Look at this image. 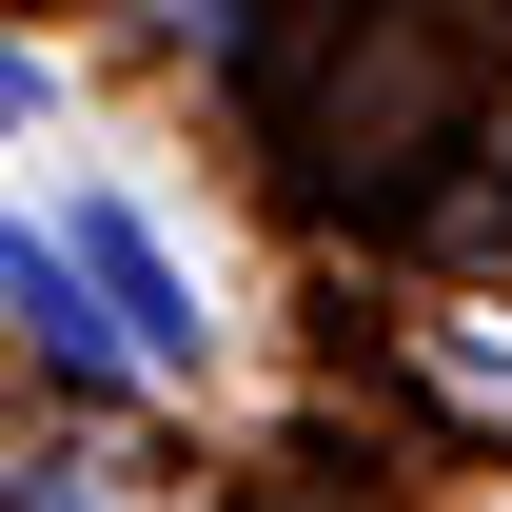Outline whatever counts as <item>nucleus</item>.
I'll list each match as a JSON object with an SVG mask.
<instances>
[{
  "label": "nucleus",
  "mask_w": 512,
  "mask_h": 512,
  "mask_svg": "<svg viewBox=\"0 0 512 512\" xmlns=\"http://www.w3.org/2000/svg\"><path fill=\"white\" fill-rule=\"evenodd\" d=\"M79 276L119 296V355H197V296H178V256L138 237V217H79Z\"/></svg>",
  "instance_id": "obj_1"
},
{
  "label": "nucleus",
  "mask_w": 512,
  "mask_h": 512,
  "mask_svg": "<svg viewBox=\"0 0 512 512\" xmlns=\"http://www.w3.org/2000/svg\"><path fill=\"white\" fill-rule=\"evenodd\" d=\"M0 119H40V60H20V40H0Z\"/></svg>",
  "instance_id": "obj_2"
}]
</instances>
